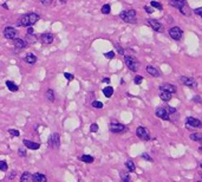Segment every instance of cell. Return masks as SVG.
Masks as SVG:
<instances>
[{
  "mask_svg": "<svg viewBox=\"0 0 202 182\" xmlns=\"http://www.w3.org/2000/svg\"><path fill=\"white\" fill-rule=\"evenodd\" d=\"M121 19L123 21L128 23V24H135L137 23V17H136V11L135 10H128V11H123L120 14Z\"/></svg>",
  "mask_w": 202,
  "mask_h": 182,
  "instance_id": "1",
  "label": "cell"
},
{
  "mask_svg": "<svg viewBox=\"0 0 202 182\" xmlns=\"http://www.w3.org/2000/svg\"><path fill=\"white\" fill-rule=\"evenodd\" d=\"M124 62H125V65L128 66V69L131 71H137L138 69V62L137 59L133 56H125L124 57Z\"/></svg>",
  "mask_w": 202,
  "mask_h": 182,
  "instance_id": "2",
  "label": "cell"
},
{
  "mask_svg": "<svg viewBox=\"0 0 202 182\" xmlns=\"http://www.w3.org/2000/svg\"><path fill=\"white\" fill-rule=\"evenodd\" d=\"M47 143H49L50 148H52V149H58V148L60 147V136H59V134H58V133H53V134L50 136Z\"/></svg>",
  "mask_w": 202,
  "mask_h": 182,
  "instance_id": "3",
  "label": "cell"
},
{
  "mask_svg": "<svg viewBox=\"0 0 202 182\" xmlns=\"http://www.w3.org/2000/svg\"><path fill=\"white\" fill-rule=\"evenodd\" d=\"M4 36L6 39H11V40H15L18 38V31L15 28L11 27V26H7L4 30Z\"/></svg>",
  "mask_w": 202,
  "mask_h": 182,
  "instance_id": "4",
  "label": "cell"
},
{
  "mask_svg": "<svg viewBox=\"0 0 202 182\" xmlns=\"http://www.w3.org/2000/svg\"><path fill=\"white\" fill-rule=\"evenodd\" d=\"M169 36L174 39V40H181V38H182V36H183V31L181 30V28L178 27V26H174V27L169 28Z\"/></svg>",
  "mask_w": 202,
  "mask_h": 182,
  "instance_id": "5",
  "label": "cell"
},
{
  "mask_svg": "<svg viewBox=\"0 0 202 182\" xmlns=\"http://www.w3.org/2000/svg\"><path fill=\"white\" fill-rule=\"evenodd\" d=\"M136 135H137V137H139L141 140H143V141H148L149 139H150L149 130L147 128H144V126H138V128L136 129Z\"/></svg>",
  "mask_w": 202,
  "mask_h": 182,
  "instance_id": "6",
  "label": "cell"
},
{
  "mask_svg": "<svg viewBox=\"0 0 202 182\" xmlns=\"http://www.w3.org/2000/svg\"><path fill=\"white\" fill-rule=\"evenodd\" d=\"M127 130V126L124 124H121V123H117V122H112L110 124V131L114 133V134H122Z\"/></svg>",
  "mask_w": 202,
  "mask_h": 182,
  "instance_id": "7",
  "label": "cell"
},
{
  "mask_svg": "<svg viewBox=\"0 0 202 182\" xmlns=\"http://www.w3.org/2000/svg\"><path fill=\"white\" fill-rule=\"evenodd\" d=\"M147 25L150 26L154 31H156V32H161L162 30H163V25H162L161 23H159L156 19H148V20H147Z\"/></svg>",
  "mask_w": 202,
  "mask_h": 182,
  "instance_id": "8",
  "label": "cell"
},
{
  "mask_svg": "<svg viewBox=\"0 0 202 182\" xmlns=\"http://www.w3.org/2000/svg\"><path fill=\"white\" fill-rule=\"evenodd\" d=\"M180 82L183 85L189 86V88H195V86H197L196 81H195L194 78H190V77H184V76H182V77L180 78Z\"/></svg>",
  "mask_w": 202,
  "mask_h": 182,
  "instance_id": "9",
  "label": "cell"
},
{
  "mask_svg": "<svg viewBox=\"0 0 202 182\" xmlns=\"http://www.w3.org/2000/svg\"><path fill=\"white\" fill-rule=\"evenodd\" d=\"M23 143H24V145H25L26 148L32 149V150H37V149L40 148V144H39L38 142H33V141L27 140V139H24V140H23Z\"/></svg>",
  "mask_w": 202,
  "mask_h": 182,
  "instance_id": "10",
  "label": "cell"
},
{
  "mask_svg": "<svg viewBox=\"0 0 202 182\" xmlns=\"http://www.w3.org/2000/svg\"><path fill=\"white\" fill-rule=\"evenodd\" d=\"M160 90L161 91H165V92H169V94H175L176 92V86L170 83H164V84L160 85Z\"/></svg>",
  "mask_w": 202,
  "mask_h": 182,
  "instance_id": "11",
  "label": "cell"
},
{
  "mask_svg": "<svg viewBox=\"0 0 202 182\" xmlns=\"http://www.w3.org/2000/svg\"><path fill=\"white\" fill-rule=\"evenodd\" d=\"M40 42L43 44H45V45H47V44H51V43L53 42V34L52 33H43L40 36Z\"/></svg>",
  "mask_w": 202,
  "mask_h": 182,
  "instance_id": "12",
  "label": "cell"
},
{
  "mask_svg": "<svg viewBox=\"0 0 202 182\" xmlns=\"http://www.w3.org/2000/svg\"><path fill=\"white\" fill-rule=\"evenodd\" d=\"M155 115H156L157 117L162 118V120H164V121H169V115L167 113L165 109H163V108H157V109L155 110Z\"/></svg>",
  "mask_w": 202,
  "mask_h": 182,
  "instance_id": "13",
  "label": "cell"
},
{
  "mask_svg": "<svg viewBox=\"0 0 202 182\" xmlns=\"http://www.w3.org/2000/svg\"><path fill=\"white\" fill-rule=\"evenodd\" d=\"M187 123L188 126H193V128H202V122L197 118H194V117H188L187 118Z\"/></svg>",
  "mask_w": 202,
  "mask_h": 182,
  "instance_id": "14",
  "label": "cell"
},
{
  "mask_svg": "<svg viewBox=\"0 0 202 182\" xmlns=\"http://www.w3.org/2000/svg\"><path fill=\"white\" fill-rule=\"evenodd\" d=\"M169 4H170L172 6L176 7V8H178V10H181L183 6H186V5H187V2H186L184 0H170V1H169Z\"/></svg>",
  "mask_w": 202,
  "mask_h": 182,
  "instance_id": "15",
  "label": "cell"
},
{
  "mask_svg": "<svg viewBox=\"0 0 202 182\" xmlns=\"http://www.w3.org/2000/svg\"><path fill=\"white\" fill-rule=\"evenodd\" d=\"M17 24L19 25V26H25V27H30V21H28V14H25V15H23L18 21H17Z\"/></svg>",
  "mask_w": 202,
  "mask_h": 182,
  "instance_id": "16",
  "label": "cell"
},
{
  "mask_svg": "<svg viewBox=\"0 0 202 182\" xmlns=\"http://www.w3.org/2000/svg\"><path fill=\"white\" fill-rule=\"evenodd\" d=\"M13 44L18 50H23V49H25L27 45V43L25 42L24 39H20V38H17L15 40H13Z\"/></svg>",
  "mask_w": 202,
  "mask_h": 182,
  "instance_id": "17",
  "label": "cell"
},
{
  "mask_svg": "<svg viewBox=\"0 0 202 182\" xmlns=\"http://www.w3.org/2000/svg\"><path fill=\"white\" fill-rule=\"evenodd\" d=\"M32 181L33 182H46L47 181V179H46L45 175H43V174H40V173H36V174L32 175Z\"/></svg>",
  "mask_w": 202,
  "mask_h": 182,
  "instance_id": "18",
  "label": "cell"
},
{
  "mask_svg": "<svg viewBox=\"0 0 202 182\" xmlns=\"http://www.w3.org/2000/svg\"><path fill=\"white\" fill-rule=\"evenodd\" d=\"M38 20H39V15H38L37 13H34V12L28 13V21H30V26L34 25Z\"/></svg>",
  "mask_w": 202,
  "mask_h": 182,
  "instance_id": "19",
  "label": "cell"
},
{
  "mask_svg": "<svg viewBox=\"0 0 202 182\" xmlns=\"http://www.w3.org/2000/svg\"><path fill=\"white\" fill-rule=\"evenodd\" d=\"M147 72H148L150 76H152V77H160V71L157 70L156 68H154V66H151V65H149L147 66Z\"/></svg>",
  "mask_w": 202,
  "mask_h": 182,
  "instance_id": "20",
  "label": "cell"
},
{
  "mask_svg": "<svg viewBox=\"0 0 202 182\" xmlns=\"http://www.w3.org/2000/svg\"><path fill=\"white\" fill-rule=\"evenodd\" d=\"M20 182H33L32 181V174L30 171H25L20 176Z\"/></svg>",
  "mask_w": 202,
  "mask_h": 182,
  "instance_id": "21",
  "label": "cell"
},
{
  "mask_svg": "<svg viewBox=\"0 0 202 182\" xmlns=\"http://www.w3.org/2000/svg\"><path fill=\"white\" fill-rule=\"evenodd\" d=\"M6 86H7V89H8L10 91H12V92H17L18 89H19V86L15 84L14 82H12V81H7V82H6Z\"/></svg>",
  "mask_w": 202,
  "mask_h": 182,
  "instance_id": "22",
  "label": "cell"
},
{
  "mask_svg": "<svg viewBox=\"0 0 202 182\" xmlns=\"http://www.w3.org/2000/svg\"><path fill=\"white\" fill-rule=\"evenodd\" d=\"M25 62L32 65V64H34V63L37 62V57H36L34 53H28V55H26V57H25Z\"/></svg>",
  "mask_w": 202,
  "mask_h": 182,
  "instance_id": "23",
  "label": "cell"
},
{
  "mask_svg": "<svg viewBox=\"0 0 202 182\" xmlns=\"http://www.w3.org/2000/svg\"><path fill=\"white\" fill-rule=\"evenodd\" d=\"M160 98H161L163 102H169L172 99V94L165 92V91H161L160 92Z\"/></svg>",
  "mask_w": 202,
  "mask_h": 182,
  "instance_id": "24",
  "label": "cell"
},
{
  "mask_svg": "<svg viewBox=\"0 0 202 182\" xmlns=\"http://www.w3.org/2000/svg\"><path fill=\"white\" fill-rule=\"evenodd\" d=\"M103 94H104V96H105V97L110 98L112 95H114V89H112L111 86H107V88H104V89H103Z\"/></svg>",
  "mask_w": 202,
  "mask_h": 182,
  "instance_id": "25",
  "label": "cell"
},
{
  "mask_svg": "<svg viewBox=\"0 0 202 182\" xmlns=\"http://www.w3.org/2000/svg\"><path fill=\"white\" fill-rule=\"evenodd\" d=\"M81 161H83L84 163H92L94 157L90 156V155H83V156H81Z\"/></svg>",
  "mask_w": 202,
  "mask_h": 182,
  "instance_id": "26",
  "label": "cell"
},
{
  "mask_svg": "<svg viewBox=\"0 0 202 182\" xmlns=\"http://www.w3.org/2000/svg\"><path fill=\"white\" fill-rule=\"evenodd\" d=\"M46 97H47V99H49L50 102H54L56 97H54V91L52 89H49V90L46 91Z\"/></svg>",
  "mask_w": 202,
  "mask_h": 182,
  "instance_id": "27",
  "label": "cell"
},
{
  "mask_svg": "<svg viewBox=\"0 0 202 182\" xmlns=\"http://www.w3.org/2000/svg\"><path fill=\"white\" fill-rule=\"evenodd\" d=\"M125 167H127V169L129 170V171H135V164L134 162L131 161V160H128L127 162H125Z\"/></svg>",
  "mask_w": 202,
  "mask_h": 182,
  "instance_id": "28",
  "label": "cell"
},
{
  "mask_svg": "<svg viewBox=\"0 0 202 182\" xmlns=\"http://www.w3.org/2000/svg\"><path fill=\"white\" fill-rule=\"evenodd\" d=\"M190 140L196 141V142H199V143L202 144V136L197 135V134H191V135H190Z\"/></svg>",
  "mask_w": 202,
  "mask_h": 182,
  "instance_id": "29",
  "label": "cell"
},
{
  "mask_svg": "<svg viewBox=\"0 0 202 182\" xmlns=\"http://www.w3.org/2000/svg\"><path fill=\"white\" fill-rule=\"evenodd\" d=\"M150 6H151V7H155V8H157V10H160V11H162V10H163V6H162V4L157 2V1H151V2H150Z\"/></svg>",
  "mask_w": 202,
  "mask_h": 182,
  "instance_id": "30",
  "label": "cell"
},
{
  "mask_svg": "<svg viewBox=\"0 0 202 182\" xmlns=\"http://www.w3.org/2000/svg\"><path fill=\"white\" fill-rule=\"evenodd\" d=\"M110 11H111V7H110V5H109V4L103 5V7H102V13L103 14H109L110 13Z\"/></svg>",
  "mask_w": 202,
  "mask_h": 182,
  "instance_id": "31",
  "label": "cell"
},
{
  "mask_svg": "<svg viewBox=\"0 0 202 182\" xmlns=\"http://www.w3.org/2000/svg\"><path fill=\"white\" fill-rule=\"evenodd\" d=\"M36 42H37V39H36L34 36H32V34H26V43L33 44V43H36Z\"/></svg>",
  "mask_w": 202,
  "mask_h": 182,
  "instance_id": "32",
  "label": "cell"
},
{
  "mask_svg": "<svg viewBox=\"0 0 202 182\" xmlns=\"http://www.w3.org/2000/svg\"><path fill=\"white\" fill-rule=\"evenodd\" d=\"M180 12L182 14H184V15H190V11H189V7H188V5H186V6H183L181 10H180Z\"/></svg>",
  "mask_w": 202,
  "mask_h": 182,
  "instance_id": "33",
  "label": "cell"
},
{
  "mask_svg": "<svg viewBox=\"0 0 202 182\" xmlns=\"http://www.w3.org/2000/svg\"><path fill=\"white\" fill-rule=\"evenodd\" d=\"M8 169V164L6 161H0V170L1 171H6Z\"/></svg>",
  "mask_w": 202,
  "mask_h": 182,
  "instance_id": "34",
  "label": "cell"
},
{
  "mask_svg": "<svg viewBox=\"0 0 202 182\" xmlns=\"http://www.w3.org/2000/svg\"><path fill=\"white\" fill-rule=\"evenodd\" d=\"M121 177H122V181L129 182V180H130L129 174H128V173H125V171H121Z\"/></svg>",
  "mask_w": 202,
  "mask_h": 182,
  "instance_id": "35",
  "label": "cell"
},
{
  "mask_svg": "<svg viewBox=\"0 0 202 182\" xmlns=\"http://www.w3.org/2000/svg\"><path fill=\"white\" fill-rule=\"evenodd\" d=\"M8 134H10L11 136H14V137H18V136H20V133H19V130H15V129H8Z\"/></svg>",
  "mask_w": 202,
  "mask_h": 182,
  "instance_id": "36",
  "label": "cell"
},
{
  "mask_svg": "<svg viewBox=\"0 0 202 182\" xmlns=\"http://www.w3.org/2000/svg\"><path fill=\"white\" fill-rule=\"evenodd\" d=\"M92 107L96 108V109H102L103 108V103L99 102V101H94L92 102Z\"/></svg>",
  "mask_w": 202,
  "mask_h": 182,
  "instance_id": "37",
  "label": "cell"
},
{
  "mask_svg": "<svg viewBox=\"0 0 202 182\" xmlns=\"http://www.w3.org/2000/svg\"><path fill=\"white\" fill-rule=\"evenodd\" d=\"M165 111H167L168 115H174V113L177 112L175 108H172V107H167V108H165Z\"/></svg>",
  "mask_w": 202,
  "mask_h": 182,
  "instance_id": "38",
  "label": "cell"
},
{
  "mask_svg": "<svg viewBox=\"0 0 202 182\" xmlns=\"http://www.w3.org/2000/svg\"><path fill=\"white\" fill-rule=\"evenodd\" d=\"M90 131H91V133H97V131H98V124H97V123H92V124L90 126Z\"/></svg>",
  "mask_w": 202,
  "mask_h": 182,
  "instance_id": "39",
  "label": "cell"
},
{
  "mask_svg": "<svg viewBox=\"0 0 202 182\" xmlns=\"http://www.w3.org/2000/svg\"><path fill=\"white\" fill-rule=\"evenodd\" d=\"M134 82H135V84H141L142 82H143V78H142V76H136L135 77V79H134Z\"/></svg>",
  "mask_w": 202,
  "mask_h": 182,
  "instance_id": "40",
  "label": "cell"
},
{
  "mask_svg": "<svg viewBox=\"0 0 202 182\" xmlns=\"http://www.w3.org/2000/svg\"><path fill=\"white\" fill-rule=\"evenodd\" d=\"M104 57H107L108 59H112V58L115 57V52H114V51H110V52H107V53H104Z\"/></svg>",
  "mask_w": 202,
  "mask_h": 182,
  "instance_id": "41",
  "label": "cell"
},
{
  "mask_svg": "<svg viewBox=\"0 0 202 182\" xmlns=\"http://www.w3.org/2000/svg\"><path fill=\"white\" fill-rule=\"evenodd\" d=\"M64 76H65V78H66V79H67V81H69V82H71V81L73 79V75H72V73H69V72H65V73H64Z\"/></svg>",
  "mask_w": 202,
  "mask_h": 182,
  "instance_id": "42",
  "label": "cell"
},
{
  "mask_svg": "<svg viewBox=\"0 0 202 182\" xmlns=\"http://www.w3.org/2000/svg\"><path fill=\"white\" fill-rule=\"evenodd\" d=\"M142 157H143L144 160H148L149 162H154V160H152V158H151L148 154H146V153H144V154H142Z\"/></svg>",
  "mask_w": 202,
  "mask_h": 182,
  "instance_id": "43",
  "label": "cell"
},
{
  "mask_svg": "<svg viewBox=\"0 0 202 182\" xmlns=\"http://www.w3.org/2000/svg\"><path fill=\"white\" fill-rule=\"evenodd\" d=\"M144 10H146V12H147V13H152V12H154V10H152V7H151V6H144Z\"/></svg>",
  "mask_w": 202,
  "mask_h": 182,
  "instance_id": "44",
  "label": "cell"
},
{
  "mask_svg": "<svg viewBox=\"0 0 202 182\" xmlns=\"http://www.w3.org/2000/svg\"><path fill=\"white\" fill-rule=\"evenodd\" d=\"M194 12H195V13L197 14V15H200V17H201V18H202V7H199V8H195V10H194Z\"/></svg>",
  "mask_w": 202,
  "mask_h": 182,
  "instance_id": "45",
  "label": "cell"
},
{
  "mask_svg": "<svg viewBox=\"0 0 202 182\" xmlns=\"http://www.w3.org/2000/svg\"><path fill=\"white\" fill-rule=\"evenodd\" d=\"M18 154L20 155V156H23V157H24V156H26V153H25V150H24V149H19V150H18Z\"/></svg>",
  "mask_w": 202,
  "mask_h": 182,
  "instance_id": "46",
  "label": "cell"
},
{
  "mask_svg": "<svg viewBox=\"0 0 202 182\" xmlns=\"http://www.w3.org/2000/svg\"><path fill=\"white\" fill-rule=\"evenodd\" d=\"M41 4L45 6H49V5H51V1L50 0H41Z\"/></svg>",
  "mask_w": 202,
  "mask_h": 182,
  "instance_id": "47",
  "label": "cell"
},
{
  "mask_svg": "<svg viewBox=\"0 0 202 182\" xmlns=\"http://www.w3.org/2000/svg\"><path fill=\"white\" fill-rule=\"evenodd\" d=\"M117 50H118V52H120V55H124V50L122 49L120 45H117Z\"/></svg>",
  "mask_w": 202,
  "mask_h": 182,
  "instance_id": "48",
  "label": "cell"
},
{
  "mask_svg": "<svg viewBox=\"0 0 202 182\" xmlns=\"http://www.w3.org/2000/svg\"><path fill=\"white\" fill-rule=\"evenodd\" d=\"M27 34H33V28L31 27V26L27 28Z\"/></svg>",
  "mask_w": 202,
  "mask_h": 182,
  "instance_id": "49",
  "label": "cell"
},
{
  "mask_svg": "<svg viewBox=\"0 0 202 182\" xmlns=\"http://www.w3.org/2000/svg\"><path fill=\"white\" fill-rule=\"evenodd\" d=\"M103 82H104V83H110V79H109V78H104Z\"/></svg>",
  "mask_w": 202,
  "mask_h": 182,
  "instance_id": "50",
  "label": "cell"
},
{
  "mask_svg": "<svg viewBox=\"0 0 202 182\" xmlns=\"http://www.w3.org/2000/svg\"><path fill=\"white\" fill-rule=\"evenodd\" d=\"M193 101H196V102H200V98H199V97H196V98H194Z\"/></svg>",
  "mask_w": 202,
  "mask_h": 182,
  "instance_id": "51",
  "label": "cell"
},
{
  "mask_svg": "<svg viewBox=\"0 0 202 182\" xmlns=\"http://www.w3.org/2000/svg\"><path fill=\"white\" fill-rule=\"evenodd\" d=\"M200 152L202 153V147H200Z\"/></svg>",
  "mask_w": 202,
  "mask_h": 182,
  "instance_id": "52",
  "label": "cell"
},
{
  "mask_svg": "<svg viewBox=\"0 0 202 182\" xmlns=\"http://www.w3.org/2000/svg\"><path fill=\"white\" fill-rule=\"evenodd\" d=\"M200 167H201V169H202V163H201V164H200Z\"/></svg>",
  "mask_w": 202,
  "mask_h": 182,
  "instance_id": "53",
  "label": "cell"
},
{
  "mask_svg": "<svg viewBox=\"0 0 202 182\" xmlns=\"http://www.w3.org/2000/svg\"><path fill=\"white\" fill-rule=\"evenodd\" d=\"M122 182H125V181H122Z\"/></svg>",
  "mask_w": 202,
  "mask_h": 182,
  "instance_id": "54",
  "label": "cell"
}]
</instances>
